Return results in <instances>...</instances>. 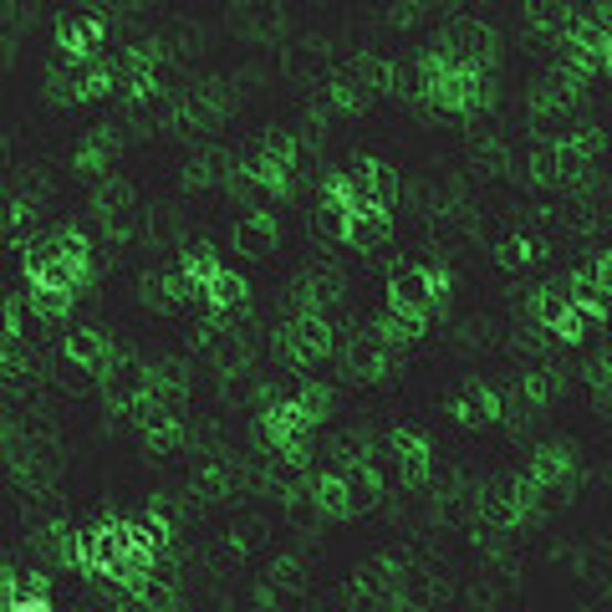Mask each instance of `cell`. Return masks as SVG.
Returning a JSON list of instances; mask_svg holds the SVG:
<instances>
[{
  "mask_svg": "<svg viewBox=\"0 0 612 612\" xmlns=\"http://www.w3.org/2000/svg\"><path fill=\"white\" fill-rule=\"evenodd\" d=\"M429 103L444 107V113H485V107L495 103L490 67H465V62H454V67L429 87Z\"/></svg>",
  "mask_w": 612,
  "mask_h": 612,
  "instance_id": "1",
  "label": "cell"
},
{
  "mask_svg": "<svg viewBox=\"0 0 612 612\" xmlns=\"http://www.w3.org/2000/svg\"><path fill=\"white\" fill-rule=\"evenodd\" d=\"M333 317H321V312H292V321L281 327V347H286V358L292 362H317L333 352Z\"/></svg>",
  "mask_w": 612,
  "mask_h": 612,
  "instance_id": "2",
  "label": "cell"
},
{
  "mask_svg": "<svg viewBox=\"0 0 612 612\" xmlns=\"http://www.w3.org/2000/svg\"><path fill=\"white\" fill-rule=\"evenodd\" d=\"M128 551V520H103L93 531H77V572L103 577L107 561H118Z\"/></svg>",
  "mask_w": 612,
  "mask_h": 612,
  "instance_id": "3",
  "label": "cell"
},
{
  "mask_svg": "<svg viewBox=\"0 0 612 612\" xmlns=\"http://www.w3.org/2000/svg\"><path fill=\"white\" fill-rule=\"evenodd\" d=\"M440 46L454 62H465V67H490L495 62V31L485 21H454L440 36Z\"/></svg>",
  "mask_w": 612,
  "mask_h": 612,
  "instance_id": "4",
  "label": "cell"
},
{
  "mask_svg": "<svg viewBox=\"0 0 612 612\" xmlns=\"http://www.w3.org/2000/svg\"><path fill=\"white\" fill-rule=\"evenodd\" d=\"M388 460L403 469V485H424L429 479V465H434V450H429L424 434H413V429H393L383 440Z\"/></svg>",
  "mask_w": 612,
  "mask_h": 612,
  "instance_id": "5",
  "label": "cell"
},
{
  "mask_svg": "<svg viewBox=\"0 0 612 612\" xmlns=\"http://www.w3.org/2000/svg\"><path fill=\"white\" fill-rule=\"evenodd\" d=\"M388 306H393V312H409V317H419V321L434 317V296H429V271H424V266L393 271V281H388Z\"/></svg>",
  "mask_w": 612,
  "mask_h": 612,
  "instance_id": "6",
  "label": "cell"
},
{
  "mask_svg": "<svg viewBox=\"0 0 612 612\" xmlns=\"http://www.w3.org/2000/svg\"><path fill=\"white\" fill-rule=\"evenodd\" d=\"M388 368H393V358H388L383 337H358V342L342 352V378L347 383H378V378H388Z\"/></svg>",
  "mask_w": 612,
  "mask_h": 612,
  "instance_id": "7",
  "label": "cell"
},
{
  "mask_svg": "<svg viewBox=\"0 0 612 612\" xmlns=\"http://www.w3.org/2000/svg\"><path fill=\"white\" fill-rule=\"evenodd\" d=\"M450 413H454V424H469V429H479V424H500L506 419V399L495 393V388H479V383H469L460 399L450 403Z\"/></svg>",
  "mask_w": 612,
  "mask_h": 612,
  "instance_id": "8",
  "label": "cell"
},
{
  "mask_svg": "<svg viewBox=\"0 0 612 612\" xmlns=\"http://www.w3.org/2000/svg\"><path fill=\"white\" fill-rule=\"evenodd\" d=\"M62 352H67V362H82V368H93V373H103L107 362L118 358V347L107 342L103 327H72Z\"/></svg>",
  "mask_w": 612,
  "mask_h": 612,
  "instance_id": "9",
  "label": "cell"
},
{
  "mask_svg": "<svg viewBox=\"0 0 612 612\" xmlns=\"http://www.w3.org/2000/svg\"><path fill=\"white\" fill-rule=\"evenodd\" d=\"M388 240H393V220H388V210H352L342 245H352V251H362V255H373V251H383Z\"/></svg>",
  "mask_w": 612,
  "mask_h": 612,
  "instance_id": "10",
  "label": "cell"
},
{
  "mask_svg": "<svg viewBox=\"0 0 612 612\" xmlns=\"http://www.w3.org/2000/svg\"><path fill=\"white\" fill-rule=\"evenodd\" d=\"M276 240H281L276 214H266V210L240 214V225H235V251L240 255H271L276 251Z\"/></svg>",
  "mask_w": 612,
  "mask_h": 612,
  "instance_id": "11",
  "label": "cell"
},
{
  "mask_svg": "<svg viewBox=\"0 0 612 612\" xmlns=\"http://www.w3.org/2000/svg\"><path fill=\"white\" fill-rule=\"evenodd\" d=\"M56 41H62V56H72V62H93V56L103 52V21H97V15L62 21V27H56Z\"/></svg>",
  "mask_w": 612,
  "mask_h": 612,
  "instance_id": "12",
  "label": "cell"
},
{
  "mask_svg": "<svg viewBox=\"0 0 612 612\" xmlns=\"http://www.w3.org/2000/svg\"><path fill=\"white\" fill-rule=\"evenodd\" d=\"M251 302V281L240 276V271H214L210 281H204V306H210L214 317H225V312H240V306Z\"/></svg>",
  "mask_w": 612,
  "mask_h": 612,
  "instance_id": "13",
  "label": "cell"
},
{
  "mask_svg": "<svg viewBox=\"0 0 612 612\" xmlns=\"http://www.w3.org/2000/svg\"><path fill=\"white\" fill-rule=\"evenodd\" d=\"M87 276H93V261H67V255H56V251L46 255L41 266L27 271L31 286H67V292H77Z\"/></svg>",
  "mask_w": 612,
  "mask_h": 612,
  "instance_id": "14",
  "label": "cell"
},
{
  "mask_svg": "<svg viewBox=\"0 0 612 612\" xmlns=\"http://www.w3.org/2000/svg\"><path fill=\"white\" fill-rule=\"evenodd\" d=\"M342 479H347V500H352V516H358V510H373L378 500H383V475H378V465H368V460H358V465H342Z\"/></svg>",
  "mask_w": 612,
  "mask_h": 612,
  "instance_id": "15",
  "label": "cell"
},
{
  "mask_svg": "<svg viewBox=\"0 0 612 612\" xmlns=\"http://www.w3.org/2000/svg\"><path fill=\"white\" fill-rule=\"evenodd\" d=\"M531 475L541 479L546 490H561V485H572V450L567 444H541L531 460Z\"/></svg>",
  "mask_w": 612,
  "mask_h": 612,
  "instance_id": "16",
  "label": "cell"
},
{
  "mask_svg": "<svg viewBox=\"0 0 612 612\" xmlns=\"http://www.w3.org/2000/svg\"><path fill=\"white\" fill-rule=\"evenodd\" d=\"M312 506H317L327 520L352 516V500H347V479H342V469H333V475H317V479H312Z\"/></svg>",
  "mask_w": 612,
  "mask_h": 612,
  "instance_id": "17",
  "label": "cell"
},
{
  "mask_svg": "<svg viewBox=\"0 0 612 612\" xmlns=\"http://www.w3.org/2000/svg\"><path fill=\"white\" fill-rule=\"evenodd\" d=\"M72 296L67 286H31V317L46 321V327H56V321L72 317Z\"/></svg>",
  "mask_w": 612,
  "mask_h": 612,
  "instance_id": "18",
  "label": "cell"
},
{
  "mask_svg": "<svg viewBox=\"0 0 612 612\" xmlns=\"http://www.w3.org/2000/svg\"><path fill=\"white\" fill-rule=\"evenodd\" d=\"M362 179H368V189H373V204L378 210H388V204H399L403 184H399V169L383 159H362Z\"/></svg>",
  "mask_w": 612,
  "mask_h": 612,
  "instance_id": "19",
  "label": "cell"
},
{
  "mask_svg": "<svg viewBox=\"0 0 612 612\" xmlns=\"http://www.w3.org/2000/svg\"><path fill=\"white\" fill-rule=\"evenodd\" d=\"M567 302H577V306H582V312H587L592 321H598V327L608 321V306H612L608 296L598 292V281H592V271H577V276L567 281Z\"/></svg>",
  "mask_w": 612,
  "mask_h": 612,
  "instance_id": "20",
  "label": "cell"
},
{
  "mask_svg": "<svg viewBox=\"0 0 612 612\" xmlns=\"http://www.w3.org/2000/svg\"><path fill=\"white\" fill-rule=\"evenodd\" d=\"M592 327H598V321L587 317V312H582V306H577V302H567V306H561V312H557V321L546 327V333L557 337V342L577 347V342H587V333H592Z\"/></svg>",
  "mask_w": 612,
  "mask_h": 612,
  "instance_id": "21",
  "label": "cell"
},
{
  "mask_svg": "<svg viewBox=\"0 0 612 612\" xmlns=\"http://www.w3.org/2000/svg\"><path fill=\"white\" fill-rule=\"evenodd\" d=\"M230 179H235V169H230V159H220V154H200V159L184 169V184H189V189L230 184Z\"/></svg>",
  "mask_w": 612,
  "mask_h": 612,
  "instance_id": "22",
  "label": "cell"
},
{
  "mask_svg": "<svg viewBox=\"0 0 612 612\" xmlns=\"http://www.w3.org/2000/svg\"><path fill=\"white\" fill-rule=\"evenodd\" d=\"M36 551H41L46 561H62V567H77V536H72L67 526H41Z\"/></svg>",
  "mask_w": 612,
  "mask_h": 612,
  "instance_id": "23",
  "label": "cell"
},
{
  "mask_svg": "<svg viewBox=\"0 0 612 612\" xmlns=\"http://www.w3.org/2000/svg\"><path fill=\"white\" fill-rule=\"evenodd\" d=\"M296 413H302L306 429H317L327 413H333V388L327 383H302V393H296Z\"/></svg>",
  "mask_w": 612,
  "mask_h": 612,
  "instance_id": "24",
  "label": "cell"
},
{
  "mask_svg": "<svg viewBox=\"0 0 612 612\" xmlns=\"http://www.w3.org/2000/svg\"><path fill=\"white\" fill-rule=\"evenodd\" d=\"M567 21H572V6H567V0H526V27L567 31Z\"/></svg>",
  "mask_w": 612,
  "mask_h": 612,
  "instance_id": "25",
  "label": "cell"
},
{
  "mask_svg": "<svg viewBox=\"0 0 612 612\" xmlns=\"http://www.w3.org/2000/svg\"><path fill=\"white\" fill-rule=\"evenodd\" d=\"M46 602H52V592H46L41 572H11V598H6V608H46Z\"/></svg>",
  "mask_w": 612,
  "mask_h": 612,
  "instance_id": "26",
  "label": "cell"
},
{
  "mask_svg": "<svg viewBox=\"0 0 612 612\" xmlns=\"http://www.w3.org/2000/svg\"><path fill=\"white\" fill-rule=\"evenodd\" d=\"M561 306H567V286H536L531 302H526V317H531V327H551Z\"/></svg>",
  "mask_w": 612,
  "mask_h": 612,
  "instance_id": "27",
  "label": "cell"
},
{
  "mask_svg": "<svg viewBox=\"0 0 612 612\" xmlns=\"http://www.w3.org/2000/svg\"><path fill=\"white\" fill-rule=\"evenodd\" d=\"M419 327H424L419 317H409V312H393V306H388L383 317H378L373 337H383L388 347H403V342H413V337H419Z\"/></svg>",
  "mask_w": 612,
  "mask_h": 612,
  "instance_id": "28",
  "label": "cell"
},
{
  "mask_svg": "<svg viewBox=\"0 0 612 612\" xmlns=\"http://www.w3.org/2000/svg\"><path fill=\"white\" fill-rule=\"evenodd\" d=\"M393 62H383V56H358V67H352V77L368 87V93H393Z\"/></svg>",
  "mask_w": 612,
  "mask_h": 612,
  "instance_id": "29",
  "label": "cell"
},
{
  "mask_svg": "<svg viewBox=\"0 0 612 612\" xmlns=\"http://www.w3.org/2000/svg\"><path fill=\"white\" fill-rule=\"evenodd\" d=\"M138 296H144V306H154V312H173V306H184L179 302V292H173V276H144L138 281Z\"/></svg>",
  "mask_w": 612,
  "mask_h": 612,
  "instance_id": "30",
  "label": "cell"
},
{
  "mask_svg": "<svg viewBox=\"0 0 612 612\" xmlns=\"http://www.w3.org/2000/svg\"><path fill=\"white\" fill-rule=\"evenodd\" d=\"M220 266H225V261H220L210 245H194V251H184V261H179V271H184L189 281H200V286H204V281H210Z\"/></svg>",
  "mask_w": 612,
  "mask_h": 612,
  "instance_id": "31",
  "label": "cell"
},
{
  "mask_svg": "<svg viewBox=\"0 0 612 612\" xmlns=\"http://www.w3.org/2000/svg\"><path fill=\"white\" fill-rule=\"evenodd\" d=\"M362 103H368V87H362L352 72L333 82V107H337V113H362Z\"/></svg>",
  "mask_w": 612,
  "mask_h": 612,
  "instance_id": "32",
  "label": "cell"
},
{
  "mask_svg": "<svg viewBox=\"0 0 612 612\" xmlns=\"http://www.w3.org/2000/svg\"><path fill=\"white\" fill-rule=\"evenodd\" d=\"M52 251L67 255V261H93V240L82 235L77 225H67V230H56V235H52Z\"/></svg>",
  "mask_w": 612,
  "mask_h": 612,
  "instance_id": "33",
  "label": "cell"
},
{
  "mask_svg": "<svg viewBox=\"0 0 612 612\" xmlns=\"http://www.w3.org/2000/svg\"><path fill=\"white\" fill-rule=\"evenodd\" d=\"M194 495H200V500H225L230 495V469L225 465L200 469V475H194Z\"/></svg>",
  "mask_w": 612,
  "mask_h": 612,
  "instance_id": "34",
  "label": "cell"
},
{
  "mask_svg": "<svg viewBox=\"0 0 612 612\" xmlns=\"http://www.w3.org/2000/svg\"><path fill=\"white\" fill-rule=\"evenodd\" d=\"M31 225V204L27 200H11V204H0V240H21Z\"/></svg>",
  "mask_w": 612,
  "mask_h": 612,
  "instance_id": "35",
  "label": "cell"
},
{
  "mask_svg": "<svg viewBox=\"0 0 612 612\" xmlns=\"http://www.w3.org/2000/svg\"><path fill=\"white\" fill-rule=\"evenodd\" d=\"M531 179H536V184H561L557 144H536V148H531Z\"/></svg>",
  "mask_w": 612,
  "mask_h": 612,
  "instance_id": "36",
  "label": "cell"
},
{
  "mask_svg": "<svg viewBox=\"0 0 612 612\" xmlns=\"http://www.w3.org/2000/svg\"><path fill=\"white\" fill-rule=\"evenodd\" d=\"M536 255V245L531 240H520V235H506L500 245H495V266H506V271H516V266H526Z\"/></svg>",
  "mask_w": 612,
  "mask_h": 612,
  "instance_id": "37",
  "label": "cell"
},
{
  "mask_svg": "<svg viewBox=\"0 0 612 612\" xmlns=\"http://www.w3.org/2000/svg\"><path fill=\"white\" fill-rule=\"evenodd\" d=\"M424 271H429V296H434V312H444V306H450V292H454L450 271H444V266H424Z\"/></svg>",
  "mask_w": 612,
  "mask_h": 612,
  "instance_id": "38",
  "label": "cell"
},
{
  "mask_svg": "<svg viewBox=\"0 0 612 612\" xmlns=\"http://www.w3.org/2000/svg\"><path fill=\"white\" fill-rule=\"evenodd\" d=\"M587 383L602 388V393H612V352H602V358L587 362Z\"/></svg>",
  "mask_w": 612,
  "mask_h": 612,
  "instance_id": "39",
  "label": "cell"
},
{
  "mask_svg": "<svg viewBox=\"0 0 612 612\" xmlns=\"http://www.w3.org/2000/svg\"><path fill=\"white\" fill-rule=\"evenodd\" d=\"M271 582H276V587H296V582H302V561H296V557H281L276 567H271Z\"/></svg>",
  "mask_w": 612,
  "mask_h": 612,
  "instance_id": "40",
  "label": "cell"
},
{
  "mask_svg": "<svg viewBox=\"0 0 612 612\" xmlns=\"http://www.w3.org/2000/svg\"><path fill=\"white\" fill-rule=\"evenodd\" d=\"M592 281H598V292L612 302V251H602L598 261H592Z\"/></svg>",
  "mask_w": 612,
  "mask_h": 612,
  "instance_id": "41",
  "label": "cell"
},
{
  "mask_svg": "<svg viewBox=\"0 0 612 612\" xmlns=\"http://www.w3.org/2000/svg\"><path fill=\"white\" fill-rule=\"evenodd\" d=\"M6 598H11V572H0V608H6Z\"/></svg>",
  "mask_w": 612,
  "mask_h": 612,
  "instance_id": "42",
  "label": "cell"
},
{
  "mask_svg": "<svg viewBox=\"0 0 612 612\" xmlns=\"http://www.w3.org/2000/svg\"><path fill=\"white\" fill-rule=\"evenodd\" d=\"M235 6H261V0H235Z\"/></svg>",
  "mask_w": 612,
  "mask_h": 612,
  "instance_id": "43",
  "label": "cell"
}]
</instances>
